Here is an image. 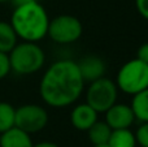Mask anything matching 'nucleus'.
I'll return each mask as SVG.
<instances>
[{"label":"nucleus","mask_w":148,"mask_h":147,"mask_svg":"<svg viewBox=\"0 0 148 147\" xmlns=\"http://www.w3.org/2000/svg\"><path fill=\"white\" fill-rule=\"evenodd\" d=\"M84 89V81L77 61L70 59L57 60L48 67L39 85L43 102L53 108H65L79 99Z\"/></svg>","instance_id":"nucleus-1"},{"label":"nucleus","mask_w":148,"mask_h":147,"mask_svg":"<svg viewBox=\"0 0 148 147\" xmlns=\"http://www.w3.org/2000/svg\"><path fill=\"white\" fill-rule=\"evenodd\" d=\"M49 17L39 1L29 3L14 8L10 25L18 38L25 42H39L47 36Z\"/></svg>","instance_id":"nucleus-2"},{"label":"nucleus","mask_w":148,"mask_h":147,"mask_svg":"<svg viewBox=\"0 0 148 147\" xmlns=\"http://www.w3.org/2000/svg\"><path fill=\"white\" fill-rule=\"evenodd\" d=\"M10 70L17 74H33L40 70L46 61L44 51L35 42L17 43L8 54Z\"/></svg>","instance_id":"nucleus-3"},{"label":"nucleus","mask_w":148,"mask_h":147,"mask_svg":"<svg viewBox=\"0 0 148 147\" xmlns=\"http://www.w3.org/2000/svg\"><path fill=\"white\" fill-rule=\"evenodd\" d=\"M114 82L120 91L131 96L135 95L148 87V64L136 57L129 60L120 68Z\"/></svg>","instance_id":"nucleus-4"},{"label":"nucleus","mask_w":148,"mask_h":147,"mask_svg":"<svg viewBox=\"0 0 148 147\" xmlns=\"http://www.w3.org/2000/svg\"><path fill=\"white\" fill-rule=\"evenodd\" d=\"M118 87L114 81L107 77L90 82L86 90V103L91 106L97 113H104L114 103H117Z\"/></svg>","instance_id":"nucleus-5"},{"label":"nucleus","mask_w":148,"mask_h":147,"mask_svg":"<svg viewBox=\"0 0 148 147\" xmlns=\"http://www.w3.org/2000/svg\"><path fill=\"white\" fill-rule=\"evenodd\" d=\"M83 26L77 17L70 14H60L49 20L47 35L59 44H70L82 36Z\"/></svg>","instance_id":"nucleus-6"},{"label":"nucleus","mask_w":148,"mask_h":147,"mask_svg":"<svg viewBox=\"0 0 148 147\" xmlns=\"http://www.w3.org/2000/svg\"><path fill=\"white\" fill-rule=\"evenodd\" d=\"M48 124V113L46 108L38 104H23L16 109L14 126L34 134L43 130Z\"/></svg>","instance_id":"nucleus-7"},{"label":"nucleus","mask_w":148,"mask_h":147,"mask_svg":"<svg viewBox=\"0 0 148 147\" xmlns=\"http://www.w3.org/2000/svg\"><path fill=\"white\" fill-rule=\"evenodd\" d=\"M105 120L110 129H127L135 121V116L133 109L129 104L125 103H114L109 109L104 112Z\"/></svg>","instance_id":"nucleus-8"},{"label":"nucleus","mask_w":148,"mask_h":147,"mask_svg":"<svg viewBox=\"0 0 148 147\" xmlns=\"http://www.w3.org/2000/svg\"><path fill=\"white\" fill-rule=\"evenodd\" d=\"M77 65H78L79 73H81L84 83L94 82V81L99 80V78L105 77L107 65H105L104 60L99 56L87 55V56L82 57L79 61H77Z\"/></svg>","instance_id":"nucleus-9"},{"label":"nucleus","mask_w":148,"mask_h":147,"mask_svg":"<svg viewBox=\"0 0 148 147\" xmlns=\"http://www.w3.org/2000/svg\"><path fill=\"white\" fill-rule=\"evenodd\" d=\"M97 115L99 113L87 103L77 104L70 113V122L74 129L87 132L94 125V122L97 121Z\"/></svg>","instance_id":"nucleus-10"},{"label":"nucleus","mask_w":148,"mask_h":147,"mask_svg":"<svg viewBox=\"0 0 148 147\" xmlns=\"http://www.w3.org/2000/svg\"><path fill=\"white\" fill-rule=\"evenodd\" d=\"M30 134L13 126L0 134V147H33Z\"/></svg>","instance_id":"nucleus-11"},{"label":"nucleus","mask_w":148,"mask_h":147,"mask_svg":"<svg viewBox=\"0 0 148 147\" xmlns=\"http://www.w3.org/2000/svg\"><path fill=\"white\" fill-rule=\"evenodd\" d=\"M130 107L135 120L140 122H148V87L133 95Z\"/></svg>","instance_id":"nucleus-12"},{"label":"nucleus","mask_w":148,"mask_h":147,"mask_svg":"<svg viewBox=\"0 0 148 147\" xmlns=\"http://www.w3.org/2000/svg\"><path fill=\"white\" fill-rule=\"evenodd\" d=\"M110 133H112L110 126L105 121H100V120L94 122V125L87 130L88 139L94 146L107 145L108 141H109Z\"/></svg>","instance_id":"nucleus-13"},{"label":"nucleus","mask_w":148,"mask_h":147,"mask_svg":"<svg viewBox=\"0 0 148 147\" xmlns=\"http://www.w3.org/2000/svg\"><path fill=\"white\" fill-rule=\"evenodd\" d=\"M17 39L18 36L10 22L0 21V52L9 54L17 44Z\"/></svg>","instance_id":"nucleus-14"},{"label":"nucleus","mask_w":148,"mask_h":147,"mask_svg":"<svg viewBox=\"0 0 148 147\" xmlns=\"http://www.w3.org/2000/svg\"><path fill=\"white\" fill-rule=\"evenodd\" d=\"M109 147H135L136 141L134 133L127 129H114L110 133L109 141L107 143Z\"/></svg>","instance_id":"nucleus-15"},{"label":"nucleus","mask_w":148,"mask_h":147,"mask_svg":"<svg viewBox=\"0 0 148 147\" xmlns=\"http://www.w3.org/2000/svg\"><path fill=\"white\" fill-rule=\"evenodd\" d=\"M16 108L7 102H0V134L14 126Z\"/></svg>","instance_id":"nucleus-16"},{"label":"nucleus","mask_w":148,"mask_h":147,"mask_svg":"<svg viewBox=\"0 0 148 147\" xmlns=\"http://www.w3.org/2000/svg\"><path fill=\"white\" fill-rule=\"evenodd\" d=\"M134 135H135L136 145L140 147H148V122H142Z\"/></svg>","instance_id":"nucleus-17"},{"label":"nucleus","mask_w":148,"mask_h":147,"mask_svg":"<svg viewBox=\"0 0 148 147\" xmlns=\"http://www.w3.org/2000/svg\"><path fill=\"white\" fill-rule=\"evenodd\" d=\"M10 72V64H9V56L8 54L0 52V80L5 78Z\"/></svg>","instance_id":"nucleus-18"},{"label":"nucleus","mask_w":148,"mask_h":147,"mask_svg":"<svg viewBox=\"0 0 148 147\" xmlns=\"http://www.w3.org/2000/svg\"><path fill=\"white\" fill-rule=\"evenodd\" d=\"M135 8L139 14L148 21V0H135Z\"/></svg>","instance_id":"nucleus-19"},{"label":"nucleus","mask_w":148,"mask_h":147,"mask_svg":"<svg viewBox=\"0 0 148 147\" xmlns=\"http://www.w3.org/2000/svg\"><path fill=\"white\" fill-rule=\"evenodd\" d=\"M136 59L148 64V42L147 43H143L138 48V51H136Z\"/></svg>","instance_id":"nucleus-20"},{"label":"nucleus","mask_w":148,"mask_h":147,"mask_svg":"<svg viewBox=\"0 0 148 147\" xmlns=\"http://www.w3.org/2000/svg\"><path fill=\"white\" fill-rule=\"evenodd\" d=\"M9 1L14 5V8H17V7H21V5H26L29 3H33L35 0H9Z\"/></svg>","instance_id":"nucleus-21"},{"label":"nucleus","mask_w":148,"mask_h":147,"mask_svg":"<svg viewBox=\"0 0 148 147\" xmlns=\"http://www.w3.org/2000/svg\"><path fill=\"white\" fill-rule=\"evenodd\" d=\"M33 147H59L56 143L53 142H48V141H44V142H39L36 145H34Z\"/></svg>","instance_id":"nucleus-22"},{"label":"nucleus","mask_w":148,"mask_h":147,"mask_svg":"<svg viewBox=\"0 0 148 147\" xmlns=\"http://www.w3.org/2000/svg\"><path fill=\"white\" fill-rule=\"evenodd\" d=\"M94 147H109L108 145H99V146H94Z\"/></svg>","instance_id":"nucleus-23"},{"label":"nucleus","mask_w":148,"mask_h":147,"mask_svg":"<svg viewBox=\"0 0 148 147\" xmlns=\"http://www.w3.org/2000/svg\"><path fill=\"white\" fill-rule=\"evenodd\" d=\"M7 1H9V0H0V3H7Z\"/></svg>","instance_id":"nucleus-24"},{"label":"nucleus","mask_w":148,"mask_h":147,"mask_svg":"<svg viewBox=\"0 0 148 147\" xmlns=\"http://www.w3.org/2000/svg\"><path fill=\"white\" fill-rule=\"evenodd\" d=\"M35 1H42V0H35Z\"/></svg>","instance_id":"nucleus-25"}]
</instances>
